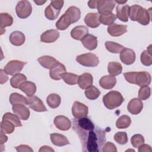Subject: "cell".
<instances>
[{
    "label": "cell",
    "mask_w": 152,
    "mask_h": 152,
    "mask_svg": "<svg viewBox=\"0 0 152 152\" xmlns=\"http://www.w3.org/2000/svg\"><path fill=\"white\" fill-rule=\"evenodd\" d=\"M124 101L121 93L117 91H110L103 97L104 105L108 109H114L120 106Z\"/></svg>",
    "instance_id": "3"
},
{
    "label": "cell",
    "mask_w": 152,
    "mask_h": 152,
    "mask_svg": "<svg viewBox=\"0 0 152 152\" xmlns=\"http://www.w3.org/2000/svg\"><path fill=\"white\" fill-rule=\"evenodd\" d=\"M114 140L117 143L119 144H125L128 142L127 134L125 132H116L114 135Z\"/></svg>",
    "instance_id": "45"
},
{
    "label": "cell",
    "mask_w": 152,
    "mask_h": 152,
    "mask_svg": "<svg viewBox=\"0 0 152 152\" xmlns=\"http://www.w3.org/2000/svg\"><path fill=\"white\" fill-rule=\"evenodd\" d=\"M116 17L123 22H127L129 17V6L128 5H118L116 7Z\"/></svg>",
    "instance_id": "25"
},
{
    "label": "cell",
    "mask_w": 152,
    "mask_h": 152,
    "mask_svg": "<svg viewBox=\"0 0 152 152\" xmlns=\"http://www.w3.org/2000/svg\"><path fill=\"white\" fill-rule=\"evenodd\" d=\"M84 94L87 99L93 100L97 99L99 97L100 94V91L97 87L91 86L86 89Z\"/></svg>",
    "instance_id": "39"
},
{
    "label": "cell",
    "mask_w": 152,
    "mask_h": 152,
    "mask_svg": "<svg viewBox=\"0 0 152 152\" xmlns=\"http://www.w3.org/2000/svg\"><path fill=\"white\" fill-rule=\"evenodd\" d=\"M12 110L20 119L26 121L30 117V110L24 104H16L12 105Z\"/></svg>",
    "instance_id": "13"
},
{
    "label": "cell",
    "mask_w": 152,
    "mask_h": 152,
    "mask_svg": "<svg viewBox=\"0 0 152 152\" xmlns=\"http://www.w3.org/2000/svg\"><path fill=\"white\" fill-rule=\"evenodd\" d=\"M13 23L12 17L7 12H2L0 14V28L1 35L5 32V28L11 26Z\"/></svg>",
    "instance_id": "23"
},
{
    "label": "cell",
    "mask_w": 152,
    "mask_h": 152,
    "mask_svg": "<svg viewBox=\"0 0 152 152\" xmlns=\"http://www.w3.org/2000/svg\"><path fill=\"white\" fill-rule=\"evenodd\" d=\"M141 63L145 66H150L152 64V56L151 53L148 52L147 50H144L140 56Z\"/></svg>",
    "instance_id": "43"
},
{
    "label": "cell",
    "mask_w": 152,
    "mask_h": 152,
    "mask_svg": "<svg viewBox=\"0 0 152 152\" xmlns=\"http://www.w3.org/2000/svg\"><path fill=\"white\" fill-rule=\"evenodd\" d=\"M26 64V62H23L21 61L11 60L6 64L4 70L7 74L14 75L18 74Z\"/></svg>",
    "instance_id": "7"
},
{
    "label": "cell",
    "mask_w": 152,
    "mask_h": 152,
    "mask_svg": "<svg viewBox=\"0 0 152 152\" xmlns=\"http://www.w3.org/2000/svg\"><path fill=\"white\" fill-rule=\"evenodd\" d=\"M116 84V79L115 76L104 75L99 80V84L100 87L104 89H112Z\"/></svg>",
    "instance_id": "22"
},
{
    "label": "cell",
    "mask_w": 152,
    "mask_h": 152,
    "mask_svg": "<svg viewBox=\"0 0 152 152\" xmlns=\"http://www.w3.org/2000/svg\"><path fill=\"white\" fill-rule=\"evenodd\" d=\"M46 102L48 106L52 109H55L59 107L61 102V97L56 93L50 94L46 98Z\"/></svg>",
    "instance_id": "33"
},
{
    "label": "cell",
    "mask_w": 152,
    "mask_h": 152,
    "mask_svg": "<svg viewBox=\"0 0 152 152\" xmlns=\"http://www.w3.org/2000/svg\"><path fill=\"white\" fill-rule=\"evenodd\" d=\"M116 5L115 1H98L97 9L100 14L111 13Z\"/></svg>",
    "instance_id": "11"
},
{
    "label": "cell",
    "mask_w": 152,
    "mask_h": 152,
    "mask_svg": "<svg viewBox=\"0 0 152 152\" xmlns=\"http://www.w3.org/2000/svg\"><path fill=\"white\" fill-rule=\"evenodd\" d=\"M109 74L112 76H116L121 74L122 66L121 64L117 62H110L107 65Z\"/></svg>",
    "instance_id": "32"
},
{
    "label": "cell",
    "mask_w": 152,
    "mask_h": 152,
    "mask_svg": "<svg viewBox=\"0 0 152 152\" xmlns=\"http://www.w3.org/2000/svg\"><path fill=\"white\" fill-rule=\"evenodd\" d=\"M143 108V103L140 99H132L127 105L128 110L132 115H136L139 114Z\"/></svg>",
    "instance_id": "16"
},
{
    "label": "cell",
    "mask_w": 152,
    "mask_h": 152,
    "mask_svg": "<svg viewBox=\"0 0 152 152\" xmlns=\"http://www.w3.org/2000/svg\"><path fill=\"white\" fill-rule=\"evenodd\" d=\"M0 73H1V76H0V83L1 84L6 83L8 80V77L7 76V75L6 74V72L4 71V70H3L2 69H0Z\"/></svg>",
    "instance_id": "50"
},
{
    "label": "cell",
    "mask_w": 152,
    "mask_h": 152,
    "mask_svg": "<svg viewBox=\"0 0 152 152\" xmlns=\"http://www.w3.org/2000/svg\"><path fill=\"white\" fill-rule=\"evenodd\" d=\"M61 78L69 85H75L78 83L79 75L71 72H64L61 75Z\"/></svg>",
    "instance_id": "34"
},
{
    "label": "cell",
    "mask_w": 152,
    "mask_h": 152,
    "mask_svg": "<svg viewBox=\"0 0 152 152\" xmlns=\"http://www.w3.org/2000/svg\"><path fill=\"white\" fill-rule=\"evenodd\" d=\"M83 46L90 50H94L97 46V37L91 34H87L81 40Z\"/></svg>",
    "instance_id": "18"
},
{
    "label": "cell",
    "mask_w": 152,
    "mask_h": 152,
    "mask_svg": "<svg viewBox=\"0 0 152 152\" xmlns=\"http://www.w3.org/2000/svg\"><path fill=\"white\" fill-rule=\"evenodd\" d=\"M150 88L148 86H144L140 87L138 91V97L140 100H145L150 96Z\"/></svg>",
    "instance_id": "44"
},
{
    "label": "cell",
    "mask_w": 152,
    "mask_h": 152,
    "mask_svg": "<svg viewBox=\"0 0 152 152\" xmlns=\"http://www.w3.org/2000/svg\"><path fill=\"white\" fill-rule=\"evenodd\" d=\"M27 105L36 112H42L48 110L41 99L36 96L27 97Z\"/></svg>",
    "instance_id": "9"
},
{
    "label": "cell",
    "mask_w": 152,
    "mask_h": 152,
    "mask_svg": "<svg viewBox=\"0 0 152 152\" xmlns=\"http://www.w3.org/2000/svg\"><path fill=\"white\" fill-rule=\"evenodd\" d=\"M88 113V109L86 105L78 101L74 102L72 107V113L75 118H86L87 116Z\"/></svg>",
    "instance_id": "8"
},
{
    "label": "cell",
    "mask_w": 152,
    "mask_h": 152,
    "mask_svg": "<svg viewBox=\"0 0 152 152\" xmlns=\"http://www.w3.org/2000/svg\"><path fill=\"white\" fill-rule=\"evenodd\" d=\"M15 11L18 17L23 19L26 18L31 14V5L28 1H20L17 3L16 5Z\"/></svg>",
    "instance_id": "6"
},
{
    "label": "cell",
    "mask_w": 152,
    "mask_h": 152,
    "mask_svg": "<svg viewBox=\"0 0 152 152\" xmlns=\"http://www.w3.org/2000/svg\"><path fill=\"white\" fill-rule=\"evenodd\" d=\"M15 149L18 152H24V151L33 152V150L30 146L27 145H24V144H21L15 147Z\"/></svg>",
    "instance_id": "48"
},
{
    "label": "cell",
    "mask_w": 152,
    "mask_h": 152,
    "mask_svg": "<svg viewBox=\"0 0 152 152\" xmlns=\"http://www.w3.org/2000/svg\"><path fill=\"white\" fill-rule=\"evenodd\" d=\"M131 124V119L128 115H122L116 122V126L119 129H126L128 128Z\"/></svg>",
    "instance_id": "38"
},
{
    "label": "cell",
    "mask_w": 152,
    "mask_h": 152,
    "mask_svg": "<svg viewBox=\"0 0 152 152\" xmlns=\"http://www.w3.org/2000/svg\"><path fill=\"white\" fill-rule=\"evenodd\" d=\"M115 1L116 3H118L119 5H123L126 2V1Z\"/></svg>",
    "instance_id": "54"
},
{
    "label": "cell",
    "mask_w": 152,
    "mask_h": 152,
    "mask_svg": "<svg viewBox=\"0 0 152 152\" xmlns=\"http://www.w3.org/2000/svg\"><path fill=\"white\" fill-rule=\"evenodd\" d=\"M131 142L134 147L138 148L144 143V138L141 134H135L131 137Z\"/></svg>",
    "instance_id": "46"
},
{
    "label": "cell",
    "mask_w": 152,
    "mask_h": 152,
    "mask_svg": "<svg viewBox=\"0 0 152 152\" xmlns=\"http://www.w3.org/2000/svg\"><path fill=\"white\" fill-rule=\"evenodd\" d=\"M66 72V68L64 64L59 62L52 69H50L49 75L50 77L54 80H59L61 79V75Z\"/></svg>",
    "instance_id": "28"
},
{
    "label": "cell",
    "mask_w": 152,
    "mask_h": 152,
    "mask_svg": "<svg viewBox=\"0 0 152 152\" xmlns=\"http://www.w3.org/2000/svg\"><path fill=\"white\" fill-rule=\"evenodd\" d=\"M15 125L9 120L2 119L1 122V131L5 134H10L14 131Z\"/></svg>",
    "instance_id": "41"
},
{
    "label": "cell",
    "mask_w": 152,
    "mask_h": 152,
    "mask_svg": "<svg viewBox=\"0 0 152 152\" xmlns=\"http://www.w3.org/2000/svg\"><path fill=\"white\" fill-rule=\"evenodd\" d=\"M59 37V33L57 30L51 29L43 32L40 36V41L43 43H50L55 42Z\"/></svg>",
    "instance_id": "15"
},
{
    "label": "cell",
    "mask_w": 152,
    "mask_h": 152,
    "mask_svg": "<svg viewBox=\"0 0 152 152\" xmlns=\"http://www.w3.org/2000/svg\"><path fill=\"white\" fill-rule=\"evenodd\" d=\"M135 52L129 48H124L120 52V59L125 65H131L135 61Z\"/></svg>",
    "instance_id": "12"
},
{
    "label": "cell",
    "mask_w": 152,
    "mask_h": 152,
    "mask_svg": "<svg viewBox=\"0 0 152 152\" xmlns=\"http://www.w3.org/2000/svg\"><path fill=\"white\" fill-rule=\"evenodd\" d=\"M37 4V5H42L43 4H44V3H45L46 2V1H34Z\"/></svg>",
    "instance_id": "55"
},
{
    "label": "cell",
    "mask_w": 152,
    "mask_h": 152,
    "mask_svg": "<svg viewBox=\"0 0 152 152\" xmlns=\"http://www.w3.org/2000/svg\"><path fill=\"white\" fill-rule=\"evenodd\" d=\"M151 151H152V149H151V146L148 144H142L140 146L138 147V151L139 152H144V151L151 152Z\"/></svg>",
    "instance_id": "49"
},
{
    "label": "cell",
    "mask_w": 152,
    "mask_h": 152,
    "mask_svg": "<svg viewBox=\"0 0 152 152\" xmlns=\"http://www.w3.org/2000/svg\"><path fill=\"white\" fill-rule=\"evenodd\" d=\"M151 78L150 73L146 71L135 72L134 77V84L140 87L148 86L151 83Z\"/></svg>",
    "instance_id": "10"
},
{
    "label": "cell",
    "mask_w": 152,
    "mask_h": 152,
    "mask_svg": "<svg viewBox=\"0 0 152 152\" xmlns=\"http://www.w3.org/2000/svg\"><path fill=\"white\" fill-rule=\"evenodd\" d=\"M2 119L10 121L14 124L15 126L16 127L22 126V124L20 120V118L16 115H14L10 112L5 113L2 116Z\"/></svg>",
    "instance_id": "42"
},
{
    "label": "cell",
    "mask_w": 152,
    "mask_h": 152,
    "mask_svg": "<svg viewBox=\"0 0 152 152\" xmlns=\"http://www.w3.org/2000/svg\"><path fill=\"white\" fill-rule=\"evenodd\" d=\"M50 138L52 144L58 147H62L70 144L67 138L62 134L52 133L50 134Z\"/></svg>",
    "instance_id": "24"
},
{
    "label": "cell",
    "mask_w": 152,
    "mask_h": 152,
    "mask_svg": "<svg viewBox=\"0 0 152 152\" xmlns=\"http://www.w3.org/2000/svg\"><path fill=\"white\" fill-rule=\"evenodd\" d=\"M97 1L96 0H94V1H89L88 2V6L90 8H97Z\"/></svg>",
    "instance_id": "52"
},
{
    "label": "cell",
    "mask_w": 152,
    "mask_h": 152,
    "mask_svg": "<svg viewBox=\"0 0 152 152\" xmlns=\"http://www.w3.org/2000/svg\"><path fill=\"white\" fill-rule=\"evenodd\" d=\"M37 61L43 68L49 69H52L59 62L55 58L49 55L40 56L37 59Z\"/></svg>",
    "instance_id": "20"
},
{
    "label": "cell",
    "mask_w": 152,
    "mask_h": 152,
    "mask_svg": "<svg viewBox=\"0 0 152 152\" xmlns=\"http://www.w3.org/2000/svg\"><path fill=\"white\" fill-rule=\"evenodd\" d=\"M9 39L12 45L19 46L24 43L26 38L24 34L22 32L20 31H14L10 35Z\"/></svg>",
    "instance_id": "27"
},
{
    "label": "cell",
    "mask_w": 152,
    "mask_h": 152,
    "mask_svg": "<svg viewBox=\"0 0 152 152\" xmlns=\"http://www.w3.org/2000/svg\"><path fill=\"white\" fill-rule=\"evenodd\" d=\"M105 46L108 51L113 53H119L124 48L122 45L112 41H106Z\"/></svg>",
    "instance_id": "40"
},
{
    "label": "cell",
    "mask_w": 152,
    "mask_h": 152,
    "mask_svg": "<svg viewBox=\"0 0 152 152\" xmlns=\"http://www.w3.org/2000/svg\"><path fill=\"white\" fill-rule=\"evenodd\" d=\"M10 102L12 105L16 104L27 105V97H26L17 93H12L10 96Z\"/></svg>",
    "instance_id": "36"
},
{
    "label": "cell",
    "mask_w": 152,
    "mask_h": 152,
    "mask_svg": "<svg viewBox=\"0 0 152 152\" xmlns=\"http://www.w3.org/2000/svg\"><path fill=\"white\" fill-rule=\"evenodd\" d=\"M18 88L24 92L28 97L34 96L36 91V86L31 81H24L20 86Z\"/></svg>",
    "instance_id": "29"
},
{
    "label": "cell",
    "mask_w": 152,
    "mask_h": 152,
    "mask_svg": "<svg viewBox=\"0 0 152 152\" xmlns=\"http://www.w3.org/2000/svg\"><path fill=\"white\" fill-rule=\"evenodd\" d=\"M55 126L61 131L69 130L71 127V121L66 116L63 115H58L56 116L53 121Z\"/></svg>",
    "instance_id": "14"
},
{
    "label": "cell",
    "mask_w": 152,
    "mask_h": 152,
    "mask_svg": "<svg viewBox=\"0 0 152 152\" xmlns=\"http://www.w3.org/2000/svg\"><path fill=\"white\" fill-rule=\"evenodd\" d=\"M76 61L81 65L87 67H95L99 63V58L94 53H87L78 55Z\"/></svg>",
    "instance_id": "5"
},
{
    "label": "cell",
    "mask_w": 152,
    "mask_h": 152,
    "mask_svg": "<svg viewBox=\"0 0 152 152\" xmlns=\"http://www.w3.org/2000/svg\"><path fill=\"white\" fill-rule=\"evenodd\" d=\"M65 13H66L70 17L72 24L78 21L81 17L80 10L75 6L69 7L65 11Z\"/></svg>",
    "instance_id": "31"
},
{
    "label": "cell",
    "mask_w": 152,
    "mask_h": 152,
    "mask_svg": "<svg viewBox=\"0 0 152 152\" xmlns=\"http://www.w3.org/2000/svg\"><path fill=\"white\" fill-rule=\"evenodd\" d=\"M88 33V29L84 26H77L72 28L71 36L75 40H81L83 37Z\"/></svg>",
    "instance_id": "26"
},
{
    "label": "cell",
    "mask_w": 152,
    "mask_h": 152,
    "mask_svg": "<svg viewBox=\"0 0 152 152\" xmlns=\"http://www.w3.org/2000/svg\"><path fill=\"white\" fill-rule=\"evenodd\" d=\"M108 33L113 37L120 36L127 31V26L124 24H113L107 27Z\"/></svg>",
    "instance_id": "17"
},
{
    "label": "cell",
    "mask_w": 152,
    "mask_h": 152,
    "mask_svg": "<svg viewBox=\"0 0 152 152\" xmlns=\"http://www.w3.org/2000/svg\"><path fill=\"white\" fill-rule=\"evenodd\" d=\"M26 81H27L26 76L23 74L18 73L17 74L14 75L10 79V84L12 87L14 88H18L23 83Z\"/></svg>",
    "instance_id": "35"
},
{
    "label": "cell",
    "mask_w": 152,
    "mask_h": 152,
    "mask_svg": "<svg viewBox=\"0 0 152 152\" xmlns=\"http://www.w3.org/2000/svg\"><path fill=\"white\" fill-rule=\"evenodd\" d=\"M129 17L132 21H137L144 26L148 25L151 18V8L147 10L138 5H133L129 8Z\"/></svg>",
    "instance_id": "2"
},
{
    "label": "cell",
    "mask_w": 152,
    "mask_h": 152,
    "mask_svg": "<svg viewBox=\"0 0 152 152\" xmlns=\"http://www.w3.org/2000/svg\"><path fill=\"white\" fill-rule=\"evenodd\" d=\"M84 22L86 24V25L89 27H98L100 24L99 14L97 12L88 13L84 18Z\"/></svg>",
    "instance_id": "19"
},
{
    "label": "cell",
    "mask_w": 152,
    "mask_h": 152,
    "mask_svg": "<svg viewBox=\"0 0 152 152\" xmlns=\"http://www.w3.org/2000/svg\"><path fill=\"white\" fill-rule=\"evenodd\" d=\"M72 129L80 138L83 151H102L106 141L105 131L96 126L89 118H75L72 121Z\"/></svg>",
    "instance_id": "1"
},
{
    "label": "cell",
    "mask_w": 152,
    "mask_h": 152,
    "mask_svg": "<svg viewBox=\"0 0 152 152\" xmlns=\"http://www.w3.org/2000/svg\"><path fill=\"white\" fill-rule=\"evenodd\" d=\"M64 1H52L45 8V17L49 20H54L57 18L64 5Z\"/></svg>",
    "instance_id": "4"
},
{
    "label": "cell",
    "mask_w": 152,
    "mask_h": 152,
    "mask_svg": "<svg viewBox=\"0 0 152 152\" xmlns=\"http://www.w3.org/2000/svg\"><path fill=\"white\" fill-rule=\"evenodd\" d=\"M1 133V136H0V142H1V145H2V144H4L5 142H7V141L8 140V137L7 135H5V133H4L2 131H1L0 132Z\"/></svg>",
    "instance_id": "51"
},
{
    "label": "cell",
    "mask_w": 152,
    "mask_h": 152,
    "mask_svg": "<svg viewBox=\"0 0 152 152\" xmlns=\"http://www.w3.org/2000/svg\"><path fill=\"white\" fill-rule=\"evenodd\" d=\"M116 15L112 12L105 14H100L99 15V21L100 23L104 25L110 26L114 23V22L116 21Z\"/></svg>",
    "instance_id": "37"
},
{
    "label": "cell",
    "mask_w": 152,
    "mask_h": 152,
    "mask_svg": "<svg viewBox=\"0 0 152 152\" xmlns=\"http://www.w3.org/2000/svg\"><path fill=\"white\" fill-rule=\"evenodd\" d=\"M102 151H103V152L117 151V148L116 147V145L112 142H106L104 144H103L102 148Z\"/></svg>",
    "instance_id": "47"
},
{
    "label": "cell",
    "mask_w": 152,
    "mask_h": 152,
    "mask_svg": "<svg viewBox=\"0 0 152 152\" xmlns=\"http://www.w3.org/2000/svg\"><path fill=\"white\" fill-rule=\"evenodd\" d=\"M40 152L41 151H54V150L50 146L48 145H43L40 147V148L39 150Z\"/></svg>",
    "instance_id": "53"
},
{
    "label": "cell",
    "mask_w": 152,
    "mask_h": 152,
    "mask_svg": "<svg viewBox=\"0 0 152 152\" xmlns=\"http://www.w3.org/2000/svg\"><path fill=\"white\" fill-rule=\"evenodd\" d=\"M93 76L90 73H84L81 75H79L78 84L80 88L86 90L93 84Z\"/></svg>",
    "instance_id": "21"
},
{
    "label": "cell",
    "mask_w": 152,
    "mask_h": 152,
    "mask_svg": "<svg viewBox=\"0 0 152 152\" xmlns=\"http://www.w3.org/2000/svg\"><path fill=\"white\" fill-rule=\"evenodd\" d=\"M72 24L71 20L66 13H64L56 23V27L59 30H65Z\"/></svg>",
    "instance_id": "30"
}]
</instances>
